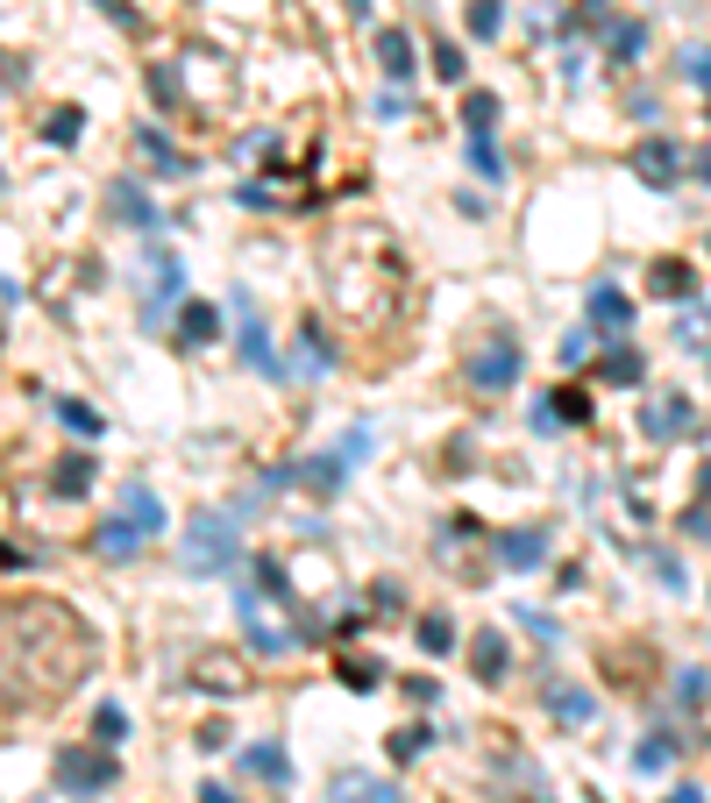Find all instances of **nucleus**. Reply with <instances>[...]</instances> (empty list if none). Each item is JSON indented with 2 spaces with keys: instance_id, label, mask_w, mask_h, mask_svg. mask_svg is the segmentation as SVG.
Instances as JSON below:
<instances>
[{
  "instance_id": "5",
  "label": "nucleus",
  "mask_w": 711,
  "mask_h": 803,
  "mask_svg": "<svg viewBox=\"0 0 711 803\" xmlns=\"http://www.w3.org/2000/svg\"><path fill=\"white\" fill-rule=\"evenodd\" d=\"M470 384L477 391H512V384H520V348H512V342H484L470 356Z\"/></svg>"
},
{
  "instance_id": "12",
  "label": "nucleus",
  "mask_w": 711,
  "mask_h": 803,
  "mask_svg": "<svg viewBox=\"0 0 711 803\" xmlns=\"http://www.w3.org/2000/svg\"><path fill=\"white\" fill-rule=\"evenodd\" d=\"M591 327H604V335H626L633 327V299L619 292V285H598L591 292Z\"/></svg>"
},
{
  "instance_id": "28",
  "label": "nucleus",
  "mask_w": 711,
  "mask_h": 803,
  "mask_svg": "<svg viewBox=\"0 0 711 803\" xmlns=\"http://www.w3.org/2000/svg\"><path fill=\"white\" fill-rule=\"evenodd\" d=\"M548 704H555V718H569V725H584V718H591V696H577V690H563V683L548 690Z\"/></svg>"
},
{
  "instance_id": "27",
  "label": "nucleus",
  "mask_w": 711,
  "mask_h": 803,
  "mask_svg": "<svg viewBox=\"0 0 711 803\" xmlns=\"http://www.w3.org/2000/svg\"><path fill=\"white\" fill-rule=\"evenodd\" d=\"M604 384H641V348H612L604 356Z\"/></svg>"
},
{
  "instance_id": "43",
  "label": "nucleus",
  "mask_w": 711,
  "mask_h": 803,
  "mask_svg": "<svg viewBox=\"0 0 711 803\" xmlns=\"http://www.w3.org/2000/svg\"><path fill=\"white\" fill-rule=\"evenodd\" d=\"M200 803H235V790H200Z\"/></svg>"
},
{
  "instance_id": "16",
  "label": "nucleus",
  "mask_w": 711,
  "mask_h": 803,
  "mask_svg": "<svg viewBox=\"0 0 711 803\" xmlns=\"http://www.w3.org/2000/svg\"><path fill=\"white\" fill-rule=\"evenodd\" d=\"M178 292H186V278H178V256L157 249V292H149V321H164V313L178 306Z\"/></svg>"
},
{
  "instance_id": "42",
  "label": "nucleus",
  "mask_w": 711,
  "mask_h": 803,
  "mask_svg": "<svg viewBox=\"0 0 711 803\" xmlns=\"http://www.w3.org/2000/svg\"><path fill=\"white\" fill-rule=\"evenodd\" d=\"M698 178H704V186H711V143L698 149Z\"/></svg>"
},
{
  "instance_id": "33",
  "label": "nucleus",
  "mask_w": 711,
  "mask_h": 803,
  "mask_svg": "<svg viewBox=\"0 0 711 803\" xmlns=\"http://www.w3.org/2000/svg\"><path fill=\"white\" fill-rule=\"evenodd\" d=\"M684 79L690 86H711V51H704V43H684Z\"/></svg>"
},
{
  "instance_id": "25",
  "label": "nucleus",
  "mask_w": 711,
  "mask_h": 803,
  "mask_svg": "<svg viewBox=\"0 0 711 803\" xmlns=\"http://www.w3.org/2000/svg\"><path fill=\"white\" fill-rule=\"evenodd\" d=\"M463 22H470V36H498V29H506V0H470Z\"/></svg>"
},
{
  "instance_id": "19",
  "label": "nucleus",
  "mask_w": 711,
  "mask_h": 803,
  "mask_svg": "<svg viewBox=\"0 0 711 803\" xmlns=\"http://www.w3.org/2000/svg\"><path fill=\"white\" fill-rule=\"evenodd\" d=\"M121 512H129L143 534H164V505H157V491H143V483H129V498H121Z\"/></svg>"
},
{
  "instance_id": "44",
  "label": "nucleus",
  "mask_w": 711,
  "mask_h": 803,
  "mask_svg": "<svg viewBox=\"0 0 711 803\" xmlns=\"http://www.w3.org/2000/svg\"><path fill=\"white\" fill-rule=\"evenodd\" d=\"M704 491H711V469H704Z\"/></svg>"
},
{
  "instance_id": "41",
  "label": "nucleus",
  "mask_w": 711,
  "mask_h": 803,
  "mask_svg": "<svg viewBox=\"0 0 711 803\" xmlns=\"http://www.w3.org/2000/svg\"><path fill=\"white\" fill-rule=\"evenodd\" d=\"M690 534H698V540L711 534V505H698V512H690Z\"/></svg>"
},
{
  "instance_id": "22",
  "label": "nucleus",
  "mask_w": 711,
  "mask_h": 803,
  "mask_svg": "<svg viewBox=\"0 0 711 803\" xmlns=\"http://www.w3.org/2000/svg\"><path fill=\"white\" fill-rule=\"evenodd\" d=\"M669 761H676V739L669 733H647L641 754H633V768H641V776H655V768H669Z\"/></svg>"
},
{
  "instance_id": "11",
  "label": "nucleus",
  "mask_w": 711,
  "mask_h": 803,
  "mask_svg": "<svg viewBox=\"0 0 711 803\" xmlns=\"http://www.w3.org/2000/svg\"><path fill=\"white\" fill-rule=\"evenodd\" d=\"M647 292L655 299H690L698 292V270H690L684 256H662V264H647Z\"/></svg>"
},
{
  "instance_id": "3",
  "label": "nucleus",
  "mask_w": 711,
  "mask_h": 803,
  "mask_svg": "<svg viewBox=\"0 0 711 803\" xmlns=\"http://www.w3.org/2000/svg\"><path fill=\"white\" fill-rule=\"evenodd\" d=\"M186 676H192V690H207V696H242L249 690V661H242L235 647H200Z\"/></svg>"
},
{
  "instance_id": "15",
  "label": "nucleus",
  "mask_w": 711,
  "mask_h": 803,
  "mask_svg": "<svg viewBox=\"0 0 711 803\" xmlns=\"http://www.w3.org/2000/svg\"><path fill=\"white\" fill-rule=\"evenodd\" d=\"M242 768H249V776H264L270 790H285V782H292V761H285V754L270 747V739H256V747L242 754Z\"/></svg>"
},
{
  "instance_id": "18",
  "label": "nucleus",
  "mask_w": 711,
  "mask_h": 803,
  "mask_svg": "<svg viewBox=\"0 0 711 803\" xmlns=\"http://www.w3.org/2000/svg\"><path fill=\"white\" fill-rule=\"evenodd\" d=\"M135 540H149V534L129 520V512H121V520H100V526H93V548H100V555H129Z\"/></svg>"
},
{
  "instance_id": "9",
  "label": "nucleus",
  "mask_w": 711,
  "mask_h": 803,
  "mask_svg": "<svg viewBox=\"0 0 711 803\" xmlns=\"http://www.w3.org/2000/svg\"><path fill=\"white\" fill-rule=\"evenodd\" d=\"M491 548H498V562H506V569H534L541 555H548V534H541V526H512V534H498Z\"/></svg>"
},
{
  "instance_id": "17",
  "label": "nucleus",
  "mask_w": 711,
  "mask_h": 803,
  "mask_svg": "<svg viewBox=\"0 0 711 803\" xmlns=\"http://www.w3.org/2000/svg\"><path fill=\"white\" fill-rule=\"evenodd\" d=\"M51 491H57V498H86V491H93V462H86V456H57Z\"/></svg>"
},
{
  "instance_id": "29",
  "label": "nucleus",
  "mask_w": 711,
  "mask_h": 803,
  "mask_svg": "<svg viewBox=\"0 0 711 803\" xmlns=\"http://www.w3.org/2000/svg\"><path fill=\"white\" fill-rule=\"evenodd\" d=\"M57 420H65L71 434H86V442L100 434V413H93V405H79V399H65V405H57Z\"/></svg>"
},
{
  "instance_id": "34",
  "label": "nucleus",
  "mask_w": 711,
  "mask_h": 803,
  "mask_svg": "<svg viewBox=\"0 0 711 803\" xmlns=\"http://www.w3.org/2000/svg\"><path fill=\"white\" fill-rule=\"evenodd\" d=\"M434 79L463 86V51H456V43H434Z\"/></svg>"
},
{
  "instance_id": "21",
  "label": "nucleus",
  "mask_w": 711,
  "mask_h": 803,
  "mask_svg": "<svg viewBox=\"0 0 711 803\" xmlns=\"http://www.w3.org/2000/svg\"><path fill=\"white\" fill-rule=\"evenodd\" d=\"M342 683H349V690H377V683H385V661H377V655H342Z\"/></svg>"
},
{
  "instance_id": "30",
  "label": "nucleus",
  "mask_w": 711,
  "mask_h": 803,
  "mask_svg": "<svg viewBox=\"0 0 711 803\" xmlns=\"http://www.w3.org/2000/svg\"><path fill=\"white\" fill-rule=\"evenodd\" d=\"M135 149H143L149 164H164V171H178V164H186V157H178V149H171V143H164V135H157V129H143V135H135Z\"/></svg>"
},
{
  "instance_id": "40",
  "label": "nucleus",
  "mask_w": 711,
  "mask_h": 803,
  "mask_svg": "<svg viewBox=\"0 0 711 803\" xmlns=\"http://www.w3.org/2000/svg\"><path fill=\"white\" fill-rule=\"evenodd\" d=\"M43 135H51V143H79V114H71V108H57V114H51V129H43Z\"/></svg>"
},
{
  "instance_id": "10",
  "label": "nucleus",
  "mask_w": 711,
  "mask_h": 803,
  "mask_svg": "<svg viewBox=\"0 0 711 803\" xmlns=\"http://www.w3.org/2000/svg\"><path fill=\"white\" fill-rule=\"evenodd\" d=\"M377 71H385L391 86L420 71V65H413V36H406V29H377Z\"/></svg>"
},
{
  "instance_id": "26",
  "label": "nucleus",
  "mask_w": 711,
  "mask_h": 803,
  "mask_svg": "<svg viewBox=\"0 0 711 803\" xmlns=\"http://www.w3.org/2000/svg\"><path fill=\"white\" fill-rule=\"evenodd\" d=\"M604 36H612V57H619V65H633V57H641V43H647V29H641V22H612Z\"/></svg>"
},
{
  "instance_id": "38",
  "label": "nucleus",
  "mask_w": 711,
  "mask_h": 803,
  "mask_svg": "<svg viewBox=\"0 0 711 803\" xmlns=\"http://www.w3.org/2000/svg\"><path fill=\"white\" fill-rule=\"evenodd\" d=\"M676 342H684V348L711 342V313H684V327H676Z\"/></svg>"
},
{
  "instance_id": "14",
  "label": "nucleus",
  "mask_w": 711,
  "mask_h": 803,
  "mask_svg": "<svg viewBox=\"0 0 711 803\" xmlns=\"http://www.w3.org/2000/svg\"><path fill=\"white\" fill-rule=\"evenodd\" d=\"M470 669H477V683H498V676L512 669V655H506V633H477V647H470Z\"/></svg>"
},
{
  "instance_id": "7",
  "label": "nucleus",
  "mask_w": 711,
  "mask_h": 803,
  "mask_svg": "<svg viewBox=\"0 0 711 803\" xmlns=\"http://www.w3.org/2000/svg\"><path fill=\"white\" fill-rule=\"evenodd\" d=\"M633 171L647 178V186H676V171H684V157H676L669 135H647L641 149H633Z\"/></svg>"
},
{
  "instance_id": "39",
  "label": "nucleus",
  "mask_w": 711,
  "mask_h": 803,
  "mask_svg": "<svg viewBox=\"0 0 711 803\" xmlns=\"http://www.w3.org/2000/svg\"><path fill=\"white\" fill-rule=\"evenodd\" d=\"M149 86H157V100H164V108H178V93H186V86H178V71H171V65H157V71H149Z\"/></svg>"
},
{
  "instance_id": "8",
  "label": "nucleus",
  "mask_w": 711,
  "mask_h": 803,
  "mask_svg": "<svg viewBox=\"0 0 711 803\" xmlns=\"http://www.w3.org/2000/svg\"><path fill=\"white\" fill-rule=\"evenodd\" d=\"M327 796L335 803H406L399 782H377V776H356V768H342L335 782H327Z\"/></svg>"
},
{
  "instance_id": "35",
  "label": "nucleus",
  "mask_w": 711,
  "mask_h": 803,
  "mask_svg": "<svg viewBox=\"0 0 711 803\" xmlns=\"http://www.w3.org/2000/svg\"><path fill=\"white\" fill-rule=\"evenodd\" d=\"M548 413H555V420H591V399H584V391H555Z\"/></svg>"
},
{
  "instance_id": "1",
  "label": "nucleus",
  "mask_w": 711,
  "mask_h": 803,
  "mask_svg": "<svg viewBox=\"0 0 711 803\" xmlns=\"http://www.w3.org/2000/svg\"><path fill=\"white\" fill-rule=\"evenodd\" d=\"M93 633L71 604L57 598H14L8 604V711L22 704V690L36 696H65L86 683L93 669Z\"/></svg>"
},
{
  "instance_id": "32",
  "label": "nucleus",
  "mask_w": 711,
  "mask_h": 803,
  "mask_svg": "<svg viewBox=\"0 0 711 803\" xmlns=\"http://www.w3.org/2000/svg\"><path fill=\"white\" fill-rule=\"evenodd\" d=\"M114 207H121V214H129V221H143V228H157V207H149V200H143V192H135V186H114Z\"/></svg>"
},
{
  "instance_id": "24",
  "label": "nucleus",
  "mask_w": 711,
  "mask_h": 803,
  "mask_svg": "<svg viewBox=\"0 0 711 803\" xmlns=\"http://www.w3.org/2000/svg\"><path fill=\"white\" fill-rule=\"evenodd\" d=\"M413 640L427 647V655H448V647H456V626H448L442 612H427V618H420V633H413Z\"/></svg>"
},
{
  "instance_id": "36",
  "label": "nucleus",
  "mask_w": 711,
  "mask_h": 803,
  "mask_svg": "<svg viewBox=\"0 0 711 803\" xmlns=\"http://www.w3.org/2000/svg\"><path fill=\"white\" fill-rule=\"evenodd\" d=\"M470 164H477V178H498L506 164H498V149H491V135H470Z\"/></svg>"
},
{
  "instance_id": "23",
  "label": "nucleus",
  "mask_w": 711,
  "mask_h": 803,
  "mask_svg": "<svg viewBox=\"0 0 711 803\" xmlns=\"http://www.w3.org/2000/svg\"><path fill=\"white\" fill-rule=\"evenodd\" d=\"M427 747H434L427 725H399V733H391V761H420Z\"/></svg>"
},
{
  "instance_id": "37",
  "label": "nucleus",
  "mask_w": 711,
  "mask_h": 803,
  "mask_svg": "<svg viewBox=\"0 0 711 803\" xmlns=\"http://www.w3.org/2000/svg\"><path fill=\"white\" fill-rule=\"evenodd\" d=\"M93 733H100V739H108V747H114V739L129 733V718H121L114 704H100V711H93Z\"/></svg>"
},
{
  "instance_id": "4",
  "label": "nucleus",
  "mask_w": 711,
  "mask_h": 803,
  "mask_svg": "<svg viewBox=\"0 0 711 803\" xmlns=\"http://www.w3.org/2000/svg\"><path fill=\"white\" fill-rule=\"evenodd\" d=\"M690 427H698V405H690L684 391H662V399L641 413V434H647V442H684Z\"/></svg>"
},
{
  "instance_id": "13",
  "label": "nucleus",
  "mask_w": 711,
  "mask_h": 803,
  "mask_svg": "<svg viewBox=\"0 0 711 803\" xmlns=\"http://www.w3.org/2000/svg\"><path fill=\"white\" fill-rule=\"evenodd\" d=\"M235 327H242V356H249V363H256V370H264V377H278V370H285V363H278V356H270V342H264V327H256V313H249V306H242V299H235Z\"/></svg>"
},
{
  "instance_id": "20",
  "label": "nucleus",
  "mask_w": 711,
  "mask_h": 803,
  "mask_svg": "<svg viewBox=\"0 0 711 803\" xmlns=\"http://www.w3.org/2000/svg\"><path fill=\"white\" fill-rule=\"evenodd\" d=\"M214 306H186V313H178V342H186V348H207V342H214Z\"/></svg>"
},
{
  "instance_id": "2",
  "label": "nucleus",
  "mask_w": 711,
  "mask_h": 803,
  "mask_svg": "<svg viewBox=\"0 0 711 803\" xmlns=\"http://www.w3.org/2000/svg\"><path fill=\"white\" fill-rule=\"evenodd\" d=\"M242 555V534L229 512H200V520L186 526V540H178V562H186L192 576H229Z\"/></svg>"
},
{
  "instance_id": "31",
  "label": "nucleus",
  "mask_w": 711,
  "mask_h": 803,
  "mask_svg": "<svg viewBox=\"0 0 711 803\" xmlns=\"http://www.w3.org/2000/svg\"><path fill=\"white\" fill-rule=\"evenodd\" d=\"M463 121H470V135H491L498 100H491V93H470V100H463Z\"/></svg>"
},
{
  "instance_id": "6",
  "label": "nucleus",
  "mask_w": 711,
  "mask_h": 803,
  "mask_svg": "<svg viewBox=\"0 0 711 803\" xmlns=\"http://www.w3.org/2000/svg\"><path fill=\"white\" fill-rule=\"evenodd\" d=\"M57 782H65V790H108V782H114V761H108V754L65 747V754H57Z\"/></svg>"
}]
</instances>
